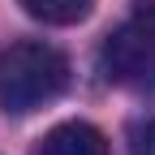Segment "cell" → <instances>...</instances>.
I'll return each instance as SVG.
<instances>
[{
	"instance_id": "6da1fadb",
	"label": "cell",
	"mask_w": 155,
	"mask_h": 155,
	"mask_svg": "<svg viewBox=\"0 0 155 155\" xmlns=\"http://www.w3.org/2000/svg\"><path fill=\"white\" fill-rule=\"evenodd\" d=\"M69 86V61L52 43L22 39L0 52V112L26 116L35 108L52 104Z\"/></svg>"
},
{
	"instance_id": "7a4b0ae2",
	"label": "cell",
	"mask_w": 155,
	"mask_h": 155,
	"mask_svg": "<svg viewBox=\"0 0 155 155\" xmlns=\"http://www.w3.org/2000/svg\"><path fill=\"white\" fill-rule=\"evenodd\" d=\"M99 73L116 86H134L142 78H151L155 73V30L138 17L116 26L99 48Z\"/></svg>"
},
{
	"instance_id": "3957f363",
	"label": "cell",
	"mask_w": 155,
	"mask_h": 155,
	"mask_svg": "<svg viewBox=\"0 0 155 155\" xmlns=\"http://www.w3.org/2000/svg\"><path fill=\"white\" fill-rule=\"evenodd\" d=\"M35 155H108V138L86 121H69V125H56L52 134H43Z\"/></svg>"
},
{
	"instance_id": "277c9868",
	"label": "cell",
	"mask_w": 155,
	"mask_h": 155,
	"mask_svg": "<svg viewBox=\"0 0 155 155\" xmlns=\"http://www.w3.org/2000/svg\"><path fill=\"white\" fill-rule=\"evenodd\" d=\"M95 0H22V9L35 17V22H48V26H73L91 13Z\"/></svg>"
},
{
	"instance_id": "5b68a950",
	"label": "cell",
	"mask_w": 155,
	"mask_h": 155,
	"mask_svg": "<svg viewBox=\"0 0 155 155\" xmlns=\"http://www.w3.org/2000/svg\"><path fill=\"white\" fill-rule=\"evenodd\" d=\"M129 155H155V116H151L147 125H138V129H134Z\"/></svg>"
},
{
	"instance_id": "8992f818",
	"label": "cell",
	"mask_w": 155,
	"mask_h": 155,
	"mask_svg": "<svg viewBox=\"0 0 155 155\" xmlns=\"http://www.w3.org/2000/svg\"><path fill=\"white\" fill-rule=\"evenodd\" d=\"M129 5H134V17L155 30V0H129Z\"/></svg>"
}]
</instances>
